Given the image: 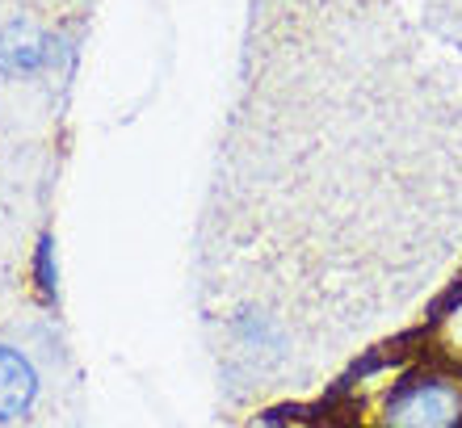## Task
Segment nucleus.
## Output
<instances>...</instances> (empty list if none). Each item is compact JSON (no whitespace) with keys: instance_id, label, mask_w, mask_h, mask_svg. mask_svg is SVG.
<instances>
[{"instance_id":"f257e3e1","label":"nucleus","mask_w":462,"mask_h":428,"mask_svg":"<svg viewBox=\"0 0 462 428\" xmlns=\"http://www.w3.org/2000/svg\"><path fill=\"white\" fill-rule=\"evenodd\" d=\"M462 391L450 378H420L391 391L383 407V428H458Z\"/></svg>"},{"instance_id":"f03ea898","label":"nucleus","mask_w":462,"mask_h":428,"mask_svg":"<svg viewBox=\"0 0 462 428\" xmlns=\"http://www.w3.org/2000/svg\"><path fill=\"white\" fill-rule=\"evenodd\" d=\"M38 399V369L34 361L13 349V344H0V420H17L25 416Z\"/></svg>"},{"instance_id":"7ed1b4c3","label":"nucleus","mask_w":462,"mask_h":428,"mask_svg":"<svg viewBox=\"0 0 462 428\" xmlns=\"http://www.w3.org/2000/svg\"><path fill=\"white\" fill-rule=\"evenodd\" d=\"M47 63V38L30 22H9L0 30V72L5 76H30Z\"/></svg>"},{"instance_id":"20e7f679","label":"nucleus","mask_w":462,"mask_h":428,"mask_svg":"<svg viewBox=\"0 0 462 428\" xmlns=\"http://www.w3.org/2000/svg\"><path fill=\"white\" fill-rule=\"evenodd\" d=\"M51 235H42V244H38V286L47 298H55V260H51Z\"/></svg>"}]
</instances>
